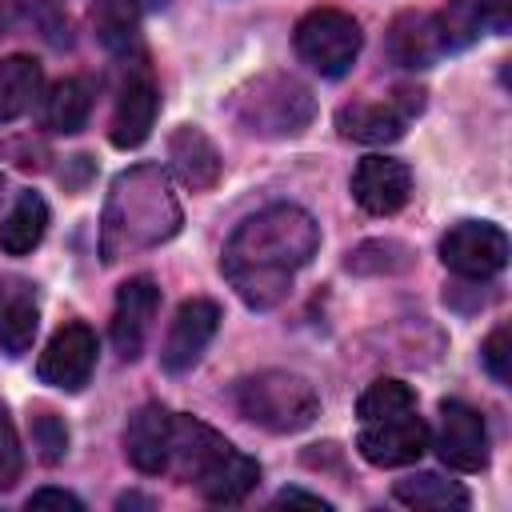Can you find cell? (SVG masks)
Here are the masks:
<instances>
[{
  "label": "cell",
  "mask_w": 512,
  "mask_h": 512,
  "mask_svg": "<svg viewBox=\"0 0 512 512\" xmlns=\"http://www.w3.org/2000/svg\"><path fill=\"white\" fill-rule=\"evenodd\" d=\"M436 16H440V28L448 36V52L472 44L480 36V28H484L480 24V12H476V0H448V8L436 12Z\"/></svg>",
  "instance_id": "28"
},
{
  "label": "cell",
  "mask_w": 512,
  "mask_h": 512,
  "mask_svg": "<svg viewBox=\"0 0 512 512\" xmlns=\"http://www.w3.org/2000/svg\"><path fill=\"white\" fill-rule=\"evenodd\" d=\"M92 96H96V88L88 76H64L60 84H52V92L44 100V124L52 132H64V136L80 132L88 124Z\"/></svg>",
  "instance_id": "21"
},
{
  "label": "cell",
  "mask_w": 512,
  "mask_h": 512,
  "mask_svg": "<svg viewBox=\"0 0 512 512\" xmlns=\"http://www.w3.org/2000/svg\"><path fill=\"white\" fill-rule=\"evenodd\" d=\"M436 452L456 472H480L488 468V428L476 408L464 400L440 404V428H436Z\"/></svg>",
  "instance_id": "12"
},
{
  "label": "cell",
  "mask_w": 512,
  "mask_h": 512,
  "mask_svg": "<svg viewBox=\"0 0 512 512\" xmlns=\"http://www.w3.org/2000/svg\"><path fill=\"white\" fill-rule=\"evenodd\" d=\"M384 52L400 68H428V64H436L448 52V36L440 28V16L436 12H416V8L400 12L388 24Z\"/></svg>",
  "instance_id": "15"
},
{
  "label": "cell",
  "mask_w": 512,
  "mask_h": 512,
  "mask_svg": "<svg viewBox=\"0 0 512 512\" xmlns=\"http://www.w3.org/2000/svg\"><path fill=\"white\" fill-rule=\"evenodd\" d=\"M156 112H160V92L152 84L148 72H136L124 80L120 96H116V108H112V124H108V140L116 148H140L156 124Z\"/></svg>",
  "instance_id": "18"
},
{
  "label": "cell",
  "mask_w": 512,
  "mask_h": 512,
  "mask_svg": "<svg viewBox=\"0 0 512 512\" xmlns=\"http://www.w3.org/2000/svg\"><path fill=\"white\" fill-rule=\"evenodd\" d=\"M348 268L360 276H396L412 268V248L400 240H364L348 252Z\"/></svg>",
  "instance_id": "24"
},
{
  "label": "cell",
  "mask_w": 512,
  "mask_h": 512,
  "mask_svg": "<svg viewBox=\"0 0 512 512\" xmlns=\"http://www.w3.org/2000/svg\"><path fill=\"white\" fill-rule=\"evenodd\" d=\"M412 408H416V392H412L404 380H396V376H380V380H372V384L360 392V400H356L360 420L404 416V412H412Z\"/></svg>",
  "instance_id": "25"
},
{
  "label": "cell",
  "mask_w": 512,
  "mask_h": 512,
  "mask_svg": "<svg viewBox=\"0 0 512 512\" xmlns=\"http://www.w3.org/2000/svg\"><path fill=\"white\" fill-rule=\"evenodd\" d=\"M168 160L192 192H208L220 180V152L196 124H180L168 136Z\"/></svg>",
  "instance_id": "19"
},
{
  "label": "cell",
  "mask_w": 512,
  "mask_h": 512,
  "mask_svg": "<svg viewBox=\"0 0 512 512\" xmlns=\"http://www.w3.org/2000/svg\"><path fill=\"white\" fill-rule=\"evenodd\" d=\"M220 328V304L208 300V296H192L176 308L172 324H168V336H164V348H160V364L164 372H188L204 348L212 344Z\"/></svg>",
  "instance_id": "11"
},
{
  "label": "cell",
  "mask_w": 512,
  "mask_h": 512,
  "mask_svg": "<svg viewBox=\"0 0 512 512\" xmlns=\"http://www.w3.org/2000/svg\"><path fill=\"white\" fill-rule=\"evenodd\" d=\"M0 200H4V172H0Z\"/></svg>",
  "instance_id": "36"
},
{
  "label": "cell",
  "mask_w": 512,
  "mask_h": 512,
  "mask_svg": "<svg viewBox=\"0 0 512 512\" xmlns=\"http://www.w3.org/2000/svg\"><path fill=\"white\" fill-rule=\"evenodd\" d=\"M392 496L408 508H432V512H448V508H468V492L456 480H444L436 472H412L404 480L392 484Z\"/></svg>",
  "instance_id": "23"
},
{
  "label": "cell",
  "mask_w": 512,
  "mask_h": 512,
  "mask_svg": "<svg viewBox=\"0 0 512 512\" xmlns=\"http://www.w3.org/2000/svg\"><path fill=\"white\" fill-rule=\"evenodd\" d=\"M236 408L264 432H300L320 416V396L304 376L268 368L236 384Z\"/></svg>",
  "instance_id": "5"
},
{
  "label": "cell",
  "mask_w": 512,
  "mask_h": 512,
  "mask_svg": "<svg viewBox=\"0 0 512 512\" xmlns=\"http://www.w3.org/2000/svg\"><path fill=\"white\" fill-rule=\"evenodd\" d=\"M32 444L44 464H60L68 456V424L52 408H36L32 412Z\"/></svg>",
  "instance_id": "27"
},
{
  "label": "cell",
  "mask_w": 512,
  "mask_h": 512,
  "mask_svg": "<svg viewBox=\"0 0 512 512\" xmlns=\"http://www.w3.org/2000/svg\"><path fill=\"white\" fill-rule=\"evenodd\" d=\"M428 448V424L412 412L404 416H384V420H364L356 436V452L376 464V468H404L416 464Z\"/></svg>",
  "instance_id": "10"
},
{
  "label": "cell",
  "mask_w": 512,
  "mask_h": 512,
  "mask_svg": "<svg viewBox=\"0 0 512 512\" xmlns=\"http://www.w3.org/2000/svg\"><path fill=\"white\" fill-rule=\"evenodd\" d=\"M320 228L296 204H272L248 216L224 244L220 268L248 308H276L292 292V276L316 256Z\"/></svg>",
  "instance_id": "1"
},
{
  "label": "cell",
  "mask_w": 512,
  "mask_h": 512,
  "mask_svg": "<svg viewBox=\"0 0 512 512\" xmlns=\"http://www.w3.org/2000/svg\"><path fill=\"white\" fill-rule=\"evenodd\" d=\"M40 328V292L28 276L0 272V348L24 356Z\"/></svg>",
  "instance_id": "17"
},
{
  "label": "cell",
  "mask_w": 512,
  "mask_h": 512,
  "mask_svg": "<svg viewBox=\"0 0 512 512\" xmlns=\"http://www.w3.org/2000/svg\"><path fill=\"white\" fill-rule=\"evenodd\" d=\"M92 368H96V332L80 320H68L44 344L36 376L60 392H80L92 380Z\"/></svg>",
  "instance_id": "9"
},
{
  "label": "cell",
  "mask_w": 512,
  "mask_h": 512,
  "mask_svg": "<svg viewBox=\"0 0 512 512\" xmlns=\"http://www.w3.org/2000/svg\"><path fill=\"white\" fill-rule=\"evenodd\" d=\"M156 308H160V288L152 276H132L120 284L112 308V348L120 360H136L144 352Z\"/></svg>",
  "instance_id": "13"
},
{
  "label": "cell",
  "mask_w": 512,
  "mask_h": 512,
  "mask_svg": "<svg viewBox=\"0 0 512 512\" xmlns=\"http://www.w3.org/2000/svg\"><path fill=\"white\" fill-rule=\"evenodd\" d=\"M424 108L420 88H396L392 100H356L336 112V128L360 144H392L404 136V124Z\"/></svg>",
  "instance_id": "8"
},
{
  "label": "cell",
  "mask_w": 512,
  "mask_h": 512,
  "mask_svg": "<svg viewBox=\"0 0 512 512\" xmlns=\"http://www.w3.org/2000/svg\"><path fill=\"white\" fill-rule=\"evenodd\" d=\"M116 508H156V500H152V496H136V492H124V496L116 500Z\"/></svg>",
  "instance_id": "35"
},
{
  "label": "cell",
  "mask_w": 512,
  "mask_h": 512,
  "mask_svg": "<svg viewBox=\"0 0 512 512\" xmlns=\"http://www.w3.org/2000/svg\"><path fill=\"white\" fill-rule=\"evenodd\" d=\"M168 472L180 476L184 484H196V492L212 504H240L260 480V464L252 456L236 452L216 428L176 412H172Z\"/></svg>",
  "instance_id": "2"
},
{
  "label": "cell",
  "mask_w": 512,
  "mask_h": 512,
  "mask_svg": "<svg viewBox=\"0 0 512 512\" xmlns=\"http://www.w3.org/2000/svg\"><path fill=\"white\" fill-rule=\"evenodd\" d=\"M20 468H24L20 440H16V428H12V420H8V408L0 404V492L20 480Z\"/></svg>",
  "instance_id": "29"
},
{
  "label": "cell",
  "mask_w": 512,
  "mask_h": 512,
  "mask_svg": "<svg viewBox=\"0 0 512 512\" xmlns=\"http://www.w3.org/2000/svg\"><path fill=\"white\" fill-rule=\"evenodd\" d=\"M96 36L112 52H128L136 44V4L132 0H100L96 12Z\"/></svg>",
  "instance_id": "26"
},
{
  "label": "cell",
  "mask_w": 512,
  "mask_h": 512,
  "mask_svg": "<svg viewBox=\"0 0 512 512\" xmlns=\"http://www.w3.org/2000/svg\"><path fill=\"white\" fill-rule=\"evenodd\" d=\"M180 208L168 196V184L160 168H136L116 180L108 212H104V260H116L120 244L124 248H144L160 244L176 232Z\"/></svg>",
  "instance_id": "3"
},
{
  "label": "cell",
  "mask_w": 512,
  "mask_h": 512,
  "mask_svg": "<svg viewBox=\"0 0 512 512\" xmlns=\"http://www.w3.org/2000/svg\"><path fill=\"white\" fill-rule=\"evenodd\" d=\"M480 24H488L492 32H508L512 24V0H476Z\"/></svg>",
  "instance_id": "33"
},
{
  "label": "cell",
  "mask_w": 512,
  "mask_h": 512,
  "mask_svg": "<svg viewBox=\"0 0 512 512\" xmlns=\"http://www.w3.org/2000/svg\"><path fill=\"white\" fill-rule=\"evenodd\" d=\"M228 112L248 136L284 140V136H300L312 124L316 100L304 80L288 72H260L228 96Z\"/></svg>",
  "instance_id": "4"
},
{
  "label": "cell",
  "mask_w": 512,
  "mask_h": 512,
  "mask_svg": "<svg viewBox=\"0 0 512 512\" xmlns=\"http://www.w3.org/2000/svg\"><path fill=\"white\" fill-rule=\"evenodd\" d=\"M28 508H68V512H84V500L64 492V488H40L28 496Z\"/></svg>",
  "instance_id": "32"
},
{
  "label": "cell",
  "mask_w": 512,
  "mask_h": 512,
  "mask_svg": "<svg viewBox=\"0 0 512 512\" xmlns=\"http://www.w3.org/2000/svg\"><path fill=\"white\" fill-rule=\"evenodd\" d=\"M440 260L464 280H488L508 264V236L488 220H460L440 240Z\"/></svg>",
  "instance_id": "7"
},
{
  "label": "cell",
  "mask_w": 512,
  "mask_h": 512,
  "mask_svg": "<svg viewBox=\"0 0 512 512\" xmlns=\"http://www.w3.org/2000/svg\"><path fill=\"white\" fill-rule=\"evenodd\" d=\"M44 72L32 56H4L0 60V124H12L24 116L40 96Z\"/></svg>",
  "instance_id": "22"
},
{
  "label": "cell",
  "mask_w": 512,
  "mask_h": 512,
  "mask_svg": "<svg viewBox=\"0 0 512 512\" xmlns=\"http://www.w3.org/2000/svg\"><path fill=\"white\" fill-rule=\"evenodd\" d=\"M48 232V204L36 192H20L8 216L0 220V252L8 256H28Z\"/></svg>",
  "instance_id": "20"
},
{
  "label": "cell",
  "mask_w": 512,
  "mask_h": 512,
  "mask_svg": "<svg viewBox=\"0 0 512 512\" xmlns=\"http://www.w3.org/2000/svg\"><path fill=\"white\" fill-rule=\"evenodd\" d=\"M360 24L352 12L344 8H312L300 16L292 44L296 56L316 68L320 76H344L352 68V60L360 56Z\"/></svg>",
  "instance_id": "6"
},
{
  "label": "cell",
  "mask_w": 512,
  "mask_h": 512,
  "mask_svg": "<svg viewBox=\"0 0 512 512\" xmlns=\"http://www.w3.org/2000/svg\"><path fill=\"white\" fill-rule=\"evenodd\" d=\"M168 448H172V412L164 404H140L124 428L128 464L144 476H160L168 472Z\"/></svg>",
  "instance_id": "16"
},
{
  "label": "cell",
  "mask_w": 512,
  "mask_h": 512,
  "mask_svg": "<svg viewBox=\"0 0 512 512\" xmlns=\"http://www.w3.org/2000/svg\"><path fill=\"white\" fill-rule=\"evenodd\" d=\"M276 504H308V508H328V500H320V496H312V492H300V488H284V492L276 496Z\"/></svg>",
  "instance_id": "34"
},
{
  "label": "cell",
  "mask_w": 512,
  "mask_h": 512,
  "mask_svg": "<svg viewBox=\"0 0 512 512\" xmlns=\"http://www.w3.org/2000/svg\"><path fill=\"white\" fill-rule=\"evenodd\" d=\"M412 196V168L392 156H364L352 172V200L372 216H392Z\"/></svg>",
  "instance_id": "14"
},
{
  "label": "cell",
  "mask_w": 512,
  "mask_h": 512,
  "mask_svg": "<svg viewBox=\"0 0 512 512\" xmlns=\"http://www.w3.org/2000/svg\"><path fill=\"white\" fill-rule=\"evenodd\" d=\"M480 360H484V368H488L500 384L512 380V336H508V328H496V332L484 340Z\"/></svg>",
  "instance_id": "30"
},
{
  "label": "cell",
  "mask_w": 512,
  "mask_h": 512,
  "mask_svg": "<svg viewBox=\"0 0 512 512\" xmlns=\"http://www.w3.org/2000/svg\"><path fill=\"white\" fill-rule=\"evenodd\" d=\"M0 152H4L8 160H16V168H44V156H48L32 136L8 140V144H0Z\"/></svg>",
  "instance_id": "31"
}]
</instances>
